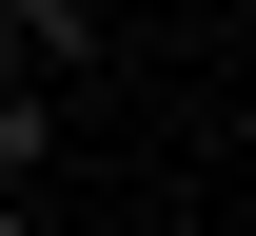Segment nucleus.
Segmentation results:
<instances>
[{
  "label": "nucleus",
  "instance_id": "nucleus-1",
  "mask_svg": "<svg viewBox=\"0 0 256 236\" xmlns=\"http://www.w3.org/2000/svg\"><path fill=\"white\" fill-rule=\"evenodd\" d=\"M0 39H20L40 79H79V59H98V0H0Z\"/></svg>",
  "mask_w": 256,
  "mask_h": 236
},
{
  "label": "nucleus",
  "instance_id": "nucleus-2",
  "mask_svg": "<svg viewBox=\"0 0 256 236\" xmlns=\"http://www.w3.org/2000/svg\"><path fill=\"white\" fill-rule=\"evenodd\" d=\"M60 158V79H20V99H0V177H40Z\"/></svg>",
  "mask_w": 256,
  "mask_h": 236
},
{
  "label": "nucleus",
  "instance_id": "nucleus-3",
  "mask_svg": "<svg viewBox=\"0 0 256 236\" xmlns=\"http://www.w3.org/2000/svg\"><path fill=\"white\" fill-rule=\"evenodd\" d=\"M0 236H60V217H20V197H0Z\"/></svg>",
  "mask_w": 256,
  "mask_h": 236
}]
</instances>
